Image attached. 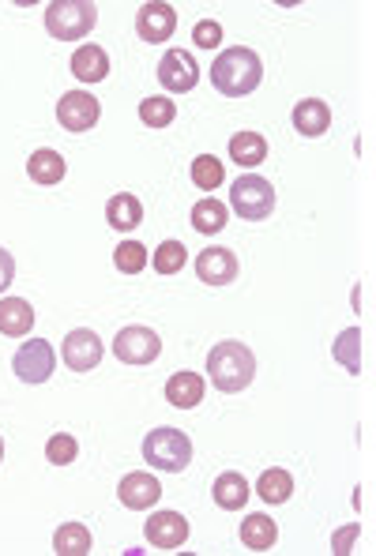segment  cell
Listing matches in <instances>:
<instances>
[{"label": "cell", "mask_w": 376, "mask_h": 556, "mask_svg": "<svg viewBox=\"0 0 376 556\" xmlns=\"http://www.w3.org/2000/svg\"><path fill=\"white\" fill-rule=\"evenodd\" d=\"M260 79H264V64L245 46L222 49L219 57H215V64H211V83L226 98H245V94H252L260 87Z\"/></svg>", "instance_id": "1"}, {"label": "cell", "mask_w": 376, "mask_h": 556, "mask_svg": "<svg viewBox=\"0 0 376 556\" xmlns=\"http://www.w3.org/2000/svg\"><path fill=\"white\" fill-rule=\"evenodd\" d=\"M207 376H211V384L219 387L222 395H237V391H245L252 384L256 357H252V350L245 342L226 339L219 346H211V354H207Z\"/></svg>", "instance_id": "2"}, {"label": "cell", "mask_w": 376, "mask_h": 556, "mask_svg": "<svg viewBox=\"0 0 376 556\" xmlns=\"http://www.w3.org/2000/svg\"><path fill=\"white\" fill-rule=\"evenodd\" d=\"M98 23V8L91 0H53L46 8V31L57 42H79Z\"/></svg>", "instance_id": "3"}, {"label": "cell", "mask_w": 376, "mask_h": 556, "mask_svg": "<svg viewBox=\"0 0 376 556\" xmlns=\"http://www.w3.org/2000/svg\"><path fill=\"white\" fill-rule=\"evenodd\" d=\"M143 459L162 474H181L192 463V440L181 429H151L143 440Z\"/></svg>", "instance_id": "4"}, {"label": "cell", "mask_w": 376, "mask_h": 556, "mask_svg": "<svg viewBox=\"0 0 376 556\" xmlns=\"http://www.w3.org/2000/svg\"><path fill=\"white\" fill-rule=\"evenodd\" d=\"M230 207L241 218H249V222H264L275 211V188H271V181L256 177V173L237 177L234 188H230Z\"/></svg>", "instance_id": "5"}, {"label": "cell", "mask_w": 376, "mask_h": 556, "mask_svg": "<svg viewBox=\"0 0 376 556\" xmlns=\"http://www.w3.org/2000/svg\"><path fill=\"white\" fill-rule=\"evenodd\" d=\"M113 354H117L121 365H151L162 354V339H158L151 327H140V324L121 327L117 339H113Z\"/></svg>", "instance_id": "6"}, {"label": "cell", "mask_w": 376, "mask_h": 556, "mask_svg": "<svg viewBox=\"0 0 376 556\" xmlns=\"http://www.w3.org/2000/svg\"><path fill=\"white\" fill-rule=\"evenodd\" d=\"M12 369H16V376L23 384H46L49 376H53V369H57V354H53V346L46 339H31L16 350Z\"/></svg>", "instance_id": "7"}, {"label": "cell", "mask_w": 376, "mask_h": 556, "mask_svg": "<svg viewBox=\"0 0 376 556\" xmlns=\"http://www.w3.org/2000/svg\"><path fill=\"white\" fill-rule=\"evenodd\" d=\"M158 83L170 94H188L200 83V64L192 61V53H185V49H170L158 61Z\"/></svg>", "instance_id": "8"}, {"label": "cell", "mask_w": 376, "mask_h": 556, "mask_svg": "<svg viewBox=\"0 0 376 556\" xmlns=\"http://www.w3.org/2000/svg\"><path fill=\"white\" fill-rule=\"evenodd\" d=\"M98 117H102V106H98V98L87 91H68L57 102V121H61V128H68V132H91L94 124H98Z\"/></svg>", "instance_id": "9"}, {"label": "cell", "mask_w": 376, "mask_h": 556, "mask_svg": "<svg viewBox=\"0 0 376 556\" xmlns=\"http://www.w3.org/2000/svg\"><path fill=\"white\" fill-rule=\"evenodd\" d=\"M102 339L94 335L91 327H76L68 339H64L61 346V357H64V365L72 372H91L98 369V361H102Z\"/></svg>", "instance_id": "10"}, {"label": "cell", "mask_w": 376, "mask_h": 556, "mask_svg": "<svg viewBox=\"0 0 376 556\" xmlns=\"http://www.w3.org/2000/svg\"><path fill=\"white\" fill-rule=\"evenodd\" d=\"M173 31H177V12H173L170 4L155 0V4H143L140 12H136V34H140L143 42L158 46V42L173 38Z\"/></svg>", "instance_id": "11"}, {"label": "cell", "mask_w": 376, "mask_h": 556, "mask_svg": "<svg viewBox=\"0 0 376 556\" xmlns=\"http://www.w3.org/2000/svg\"><path fill=\"white\" fill-rule=\"evenodd\" d=\"M117 496H121V504L132 511H147L155 508L158 500H162V485H158L155 474H143V470H132L121 478L117 485Z\"/></svg>", "instance_id": "12"}, {"label": "cell", "mask_w": 376, "mask_h": 556, "mask_svg": "<svg viewBox=\"0 0 376 556\" xmlns=\"http://www.w3.org/2000/svg\"><path fill=\"white\" fill-rule=\"evenodd\" d=\"M147 541L155 545V549H181L188 541V519L185 515H177V511H158L147 519Z\"/></svg>", "instance_id": "13"}, {"label": "cell", "mask_w": 376, "mask_h": 556, "mask_svg": "<svg viewBox=\"0 0 376 556\" xmlns=\"http://www.w3.org/2000/svg\"><path fill=\"white\" fill-rule=\"evenodd\" d=\"M196 275L207 286H226V282L237 278V256L230 248H204L196 256Z\"/></svg>", "instance_id": "14"}, {"label": "cell", "mask_w": 376, "mask_h": 556, "mask_svg": "<svg viewBox=\"0 0 376 556\" xmlns=\"http://www.w3.org/2000/svg\"><path fill=\"white\" fill-rule=\"evenodd\" d=\"M294 128L309 139L324 136L331 128V106L324 98H301L298 106H294Z\"/></svg>", "instance_id": "15"}, {"label": "cell", "mask_w": 376, "mask_h": 556, "mask_svg": "<svg viewBox=\"0 0 376 556\" xmlns=\"http://www.w3.org/2000/svg\"><path fill=\"white\" fill-rule=\"evenodd\" d=\"M72 72H76L79 83H102V79L110 76V53L102 46H94V42H87V46H79L72 53Z\"/></svg>", "instance_id": "16"}, {"label": "cell", "mask_w": 376, "mask_h": 556, "mask_svg": "<svg viewBox=\"0 0 376 556\" xmlns=\"http://www.w3.org/2000/svg\"><path fill=\"white\" fill-rule=\"evenodd\" d=\"M204 376H196V372H173L170 380H166V399L170 406L177 410H192V406H200L204 402Z\"/></svg>", "instance_id": "17"}, {"label": "cell", "mask_w": 376, "mask_h": 556, "mask_svg": "<svg viewBox=\"0 0 376 556\" xmlns=\"http://www.w3.org/2000/svg\"><path fill=\"white\" fill-rule=\"evenodd\" d=\"M211 493H215V504H219L222 511H241L245 504H249L252 485L241 478L237 470H226V474H219V478H215Z\"/></svg>", "instance_id": "18"}, {"label": "cell", "mask_w": 376, "mask_h": 556, "mask_svg": "<svg viewBox=\"0 0 376 556\" xmlns=\"http://www.w3.org/2000/svg\"><path fill=\"white\" fill-rule=\"evenodd\" d=\"M31 327H34V309L23 297H4L0 301V335L23 339V335H31Z\"/></svg>", "instance_id": "19"}, {"label": "cell", "mask_w": 376, "mask_h": 556, "mask_svg": "<svg viewBox=\"0 0 376 556\" xmlns=\"http://www.w3.org/2000/svg\"><path fill=\"white\" fill-rule=\"evenodd\" d=\"M106 222H110L113 230L121 233H132L140 230L143 222V203L132 196V192H117L110 203H106Z\"/></svg>", "instance_id": "20"}, {"label": "cell", "mask_w": 376, "mask_h": 556, "mask_svg": "<svg viewBox=\"0 0 376 556\" xmlns=\"http://www.w3.org/2000/svg\"><path fill=\"white\" fill-rule=\"evenodd\" d=\"M275 541H279L275 519H267V515H249V519L241 523V545L252 549V553H267Z\"/></svg>", "instance_id": "21"}, {"label": "cell", "mask_w": 376, "mask_h": 556, "mask_svg": "<svg viewBox=\"0 0 376 556\" xmlns=\"http://www.w3.org/2000/svg\"><path fill=\"white\" fill-rule=\"evenodd\" d=\"M230 158L245 170L260 166L267 158V139L260 132H237V136H230Z\"/></svg>", "instance_id": "22"}, {"label": "cell", "mask_w": 376, "mask_h": 556, "mask_svg": "<svg viewBox=\"0 0 376 556\" xmlns=\"http://www.w3.org/2000/svg\"><path fill=\"white\" fill-rule=\"evenodd\" d=\"M27 173H31V181H38V185H61L64 173H68V166H64V158L57 155V151L42 147V151H34V155H31V162H27Z\"/></svg>", "instance_id": "23"}, {"label": "cell", "mask_w": 376, "mask_h": 556, "mask_svg": "<svg viewBox=\"0 0 376 556\" xmlns=\"http://www.w3.org/2000/svg\"><path fill=\"white\" fill-rule=\"evenodd\" d=\"M230 211H226V203H219L215 196H207V200H200L196 207H192V230L204 233V237H211V233H222L226 230V222H230Z\"/></svg>", "instance_id": "24"}, {"label": "cell", "mask_w": 376, "mask_h": 556, "mask_svg": "<svg viewBox=\"0 0 376 556\" xmlns=\"http://www.w3.org/2000/svg\"><path fill=\"white\" fill-rule=\"evenodd\" d=\"M91 530L83 523H64L57 534H53V553L57 556H87L91 553Z\"/></svg>", "instance_id": "25"}, {"label": "cell", "mask_w": 376, "mask_h": 556, "mask_svg": "<svg viewBox=\"0 0 376 556\" xmlns=\"http://www.w3.org/2000/svg\"><path fill=\"white\" fill-rule=\"evenodd\" d=\"M256 496H260L264 504H286V500L294 496V478H290L286 470H279V466H271V470H264L260 481H256Z\"/></svg>", "instance_id": "26"}, {"label": "cell", "mask_w": 376, "mask_h": 556, "mask_svg": "<svg viewBox=\"0 0 376 556\" xmlns=\"http://www.w3.org/2000/svg\"><path fill=\"white\" fill-rule=\"evenodd\" d=\"M331 357H335V361H343L346 372H354V376H358L361 372V327L343 331V335L335 339V346H331Z\"/></svg>", "instance_id": "27"}, {"label": "cell", "mask_w": 376, "mask_h": 556, "mask_svg": "<svg viewBox=\"0 0 376 556\" xmlns=\"http://www.w3.org/2000/svg\"><path fill=\"white\" fill-rule=\"evenodd\" d=\"M188 263V248L181 241H162L151 256V267L158 275H181V267Z\"/></svg>", "instance_id": "28"}, {"label": "cell", "mask_w": 376, "mask_h": 556, "mask_svg": "<svg viewBox=\"0 0 376 556\" xmlns=\"http://www.w3.org/2000/svg\"><path fill=\"white\" fill-rule=\"evenodd\" d=\"M173 117H177V106H173V98H143L140 102V121L151 124V128H170Z\"/></svg>", "instance_id": "29"}, {"label": "cell", "mask_w": 376, "mask_h": 556, "mask_svg": "<svg viewBox=\"0 0 376 556\" xmlns=\"http://www.w3.org/2000/svg\"><path fill=\"white\" fill-rule=\"evenodd\" d=\"M147 248L140 245V241H121V248L113 252V263H117V271L121 275H140L143 267H147Z\"/></svg>", "instance_id": "30"}, {"label": "cell", "mask_w": 376, "mask_h": 556, "mask_svg": "<svg viewBox=\"0 0 376 556\" xmlns=\"http://www.w3.org/2000/svg\"><path fill=\"white\" fill-rule=\"evenodd\" d=\"M222 162L215 155H200L192 158V185L196 188H219L222 185Z\"/></svg>", "instance_id": "31"}, {"label": "cell", "mask_w": 376, "mask_h": 556, "mask_svg": "<svg viewBox=\"0 0 376 556\" xmlns=\"http://www.w3.org/2000/svg\"><path fill=\"white\" fill-rule=\"evenodd\" d=\"M76 455H79L76 436L57 433V436H49V440H46V459H49V463H53V466H68V463H76Z\"/></svg>", "instance_id": "32"}, {"label": "cell", "mask_w": 376, "mask_h": 556, "mask_svg": "<svg viewBox=\"0 0 376 556\" xmlns=\"http://www.w3.org/2000/svg\"><path fill=\"white\" fill-rule=\"evenodd\" d=\"M192 42H196V49H215L222 42V27L215 19H200L192 31Z\"/></svg>", "instance_id": "33"}, {"label": "cell", "mask_w": 376, "mask_h": 556, "mask_svg": "<svg viewBox=\"0 0 376 556\" xmlns=\"http://www.w3.org/2000/svg\"><path fill=\"white\" fill-rule=\"evenodd\" d=\"M12 278H16V260H12L8 248H0V294L12 286Z\"/></svg>", "instance_id": "34"}, {"label": "cell", "mask_w": 376, "mask_h": 556, "mask_svg": "<svg viewBox=\"0 0 376 556\" xmlns=\"http://www.w3.org/2000/svg\"><path fill=\"white\" fill-rule=\"evenodd\" d=\"M358 534H361V526H358V523L346 526V530H339V534H335V541H331V549H335L339 556H346V553H350V541L358 538Z\"/></svg>", "instance_id": "35"}, {"label": "cell", "mask_w": 376, "mask_h": 556, "mask_svg": "<svg viewBox=\"0 0 376 556\" xmlns=\"http://www.w3.org/2000/svg\"><path fill=\"white\" fill-rule=\"evenodd\" d=\"M0 463H4V440H0Z\"/></svg>", "instance_id": "36"}]
</instances>
